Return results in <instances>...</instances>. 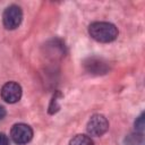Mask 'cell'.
Listing matches in <instances>:
<instances>
[{
	"instance_id": "1",
	"label": "cell",
	"mask_w": 145,
	"mask_h": 145,
	"mask_svg": "<svg viewBox=\"0 0 145 145\" xmlns=\"http://www.w3.org/2000/svg\"><path fill=\"white\" fill-rule=\"evenodd\" d=\"M88 34L101 43H109L117 39L118 28L108 22H94L88 26Z\"/></svg>"
},
{
	"instance_id": "2",
	"label": "cell",
	"mask_w": 145,
	"mask_h": 145,
	"mask_svg": "<svg viewBox=\"0 0 145 145\" xmlns=\"http://www.w3.org/2000/svg\"><path fill=\"white\" fill-rule=\"evenodd\" d=\"M23 20V11L19 6L11 5L7 7L2 14V23L7 29L17 28Z\"/></svg>"
},
{
	"instance_id": "3",
	"label": "cell",
	"mask_w": 145,
	"mask_h": 145,
	"mask_svg": "<svg viewBox=\"0 0 145 145\" xmlns=\"http://www.w3.org/2000/svg\"><path fill=\"white\" fill-rule=\"evenodd\" d=\"M86 129L91 136L100 137L109 129V121L103 114H93L87 122Z\"/></svg>"
},
{
	"instance_id": "4",
	"label": "cell",
	"mask_w": 145,
	"mask_h": 145,
	"mask_svg": "<svg viewBox=\"0 0 145 145\" xmlns=\"http://www.w3.org/2000/svg\"><path fill=\"white\" fill-rule=\"evenodd\" d=\"M10 137L16 144L24 145L33 138V130L26 123H16L10 130Z\"/></svg>"
},
{
	"instance_id": "5",
	"label": "cell",
	"mask_w": 145,
	"mask_h": 145,
	"mask_svg": "<svg viewBox=\"0 0 145 145\" xmlns=\"http://www.w3.org/2000/svg\"><path fill=\"white\" fill-rule=\"evenodd\" d=\"M1 97L7 103H16L22 97V87L16 82H8L1 88Z\"/></svg>"
},
{
	"instance_id": "6",
	"label": "cell",
	"mask_w": 145,
	"mask_h": 145,
	"mask_svg": "<svg viewBox=\"0 0 145 145\" xmlns=\"http://www.w3.org/2000/svg\"><path fill=\"white\" fill-rule=\"evenodd\" d=\"M84 67L86 71H88L92 75H103V74H106L109 70L106 62L103 59L97 57L87 58L84 61Z\"/></svg>"
},
{
	"instance_id": "7",
	"label": "cell",
	"mask_w": 145,
	"mask_h": 145,
	"mask_svg": "<svg viewBox=\"0 0 145 145\" xmlns=\"http://www.w3.org/2000/svg\"><path fill=\"white\" fill-rule=\"evenodd\" d=\"M69 145H94L93 139L87 135H76L69 143Z\"/></svg>"
},
{
	"instance_id": "8",
	"label": "cell",
	"mask_w": 145,
	"mask_h": 145,
	"mask_svg": "<svg viewBox=\"0 0 145 145\" xmlns=\"http://www.w3.org/2000/svg\"><path fill=\"white\" fill-rule=\"evenodd\" d=\"M125 145H143L142 133H134L125 138Z\"/></svg>"
},
{
	"instance_id": "9",
	"label": "cell",
	"mask_w": 145,
	"mask_h": 145,
	"mask_svg": "<svg viewBox=\"0 0 145 145\" xmlns=\"http://www.w3.org/2000/svg\"><path fill=\"white\" fill-rule=\"evenodd\" d=\"M144 126H145V122H144V112H142L135 120V129L138 131V133H142L144 130Z\"/></svg>"
},
{
	"instance_id": "10",
	"label": "cell",
	"mask_w": 145,
	"mask_h": 145,
	"mask_svg": "<svg viewBox=\"0 0 145 145\" xmlns=\"http://www.w3.org/2000/svg\"><path fill=\"white\" fill-rule=\"evenodd\" d=\"M60 93L57 92V94L52 97V101H51L50 106H49V113H54V112H57L59 110V105H58V95Z\"/></svg>"
},
{
	"instance_id": "11",
	"label": "cell",
	"mask_w": 145,
	"mask_h": 145,
	"mask_svg": "<svg viewBox=\"0 0 145 145\" xmlns=\"http://www.w3.org/2000/svg\"><path fill=\"white\" fill-rule=\"evenodd\" d=\"M0 145H9V138L2 133H0Z\"/></svg>"
},
{
	"instance_id": "12",
	"label": "cell",
	"mask_w": 145,
	"mask_h": 145,
	"mask_svg": "<svg viewBox=\"0 0 145 145\" xmlns=\"http://www.w3.org/2000/svg\"><path fill=\"white\" fill-rule=\"evenodd\" d=\"M6 117V109L0 105V120H2Z\"/></svg>"
}]
</instances>
